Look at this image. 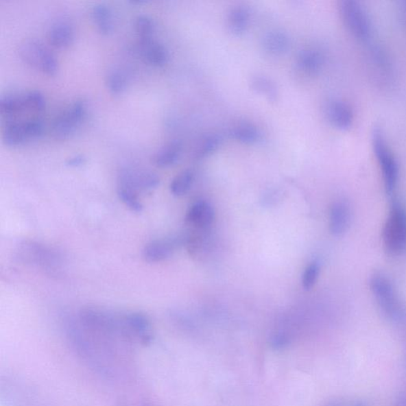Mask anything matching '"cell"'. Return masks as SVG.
<instances>
[{
  "mask_svg": "<svg viewBox=\"0 0 406 406\" xmlns=\"http://www.w3.org/2000/svg\"><path fill=\"white\" fill-rule=\"evenodd\" d=\"M370 287L383 313L393 321H401L405 315V309L396 294L393 284L387 276L374 273L370 277Z\"/></svg>",
  "mask_w": 406,
  "mask_h": 406,
  "instance_id": "obj_1",
  "label": "cell"
},
{
  "mask_svg": "<svg viewBox=\"0 0 406 406\" xmlns=\"http://www.w3.org/2000/svg\"><path fill=\"white\" fill-rule=\"evenodd\" d=\"M385 250L393 255L406 250V211L395 202L390 208L383 233Z\"/></svg>",
  "mask_w": 406,
  "mask_h": 406,
  "instance_id": "obj_2",
  "label": "cell"
},
{
  "mask_svg": "<svg viewBox=\"0 0 406 406\" xmlns=\"http://www.w3.org/2000/svg\"><path fill=\"white\" fill-rule=\"evenodd\" d=\"M373 148L382 170L385 189L388 193H392L398 184V165L385 136L379 130H375L373 134Z\"/></svg>",
  "mask_w": 406,
  "mask_h": 406,
  "instance_id": "obj_3",
  "label": "cell"
},
{
  "mask_svg": "<svg viewBox=\"0 0 406 406\" xmlns=\"http://www.w3.org/2000/svg\"><path fill=\"white\" fill-rule=\"evenodd\" d=\"M88 112L87 101L76 99L57 117L53 124V134L58 139H68L79 129Z\"/></svg>",
  "mask_w": 406,
  "mask_h": 406,
  "instance_id": "obj_4",
  "label": "cell"
},
{
  "mask_svg": "<svg viewBox=\"0 0 406 406\" xmlns=\"http://www.w3.org/2000/svg\"><path fill=\"white\" fill-rule=\"evenodd\" d=\"M19 56L25 64L42 72L49 67L56 58L45 45L36 39L25 40L19 48Z\"/></svg>",
  "mask_w": 406,
  "mask_h": 406,
  "instance_id": "obj_5",
  "label": "cell"
},
{
  "mask_svg": "<svg viewBox=\"0 0 406 406\" xmlns=\"http://www.w3.org/2000/svg\"><path fill=\"white\" fill-rule=\"evenodd\" d=\"M341 13L345 24L353 33L361 38H366L369 35L370 25L367 14L358 3L343 1Z\"/></svg>",
  "mask_w": 406,
  "mask_h": 406,
  "instance_id": "obj_6",
  "label": "cell"
},
{
  "mask_svg": "<svg viewBox=\"0 0 406 406\" xmlns=\"http://www.w3.org/2000/svg\"><path fill=\"white\" fill-rule=\"evenodd\" d=\"M184 242L181 237L167 238L150 242L143 250V257L147 262L158 263L167 260Z\"/></svg>",
  "mask_w": 406,
  "mask_h": 406,
  "instance_id": "obj_7",
  "label": "cell"
},
{
  "mask_svg": "<svg viewBox=\"0 0 406 406\" xmlns=\"http://www.w3.org/2000/svg\"><path fill=\"white\" fill-rule=\"evenodd\" d=\"M159 184V176L152 171L126 170L120 176V186L135 191L154 189Z\"/></svg>",
  "mask_w": 406,
  "mask_h": 406,
  "instance_id": "obj_8",
  "label": "cell"
},
{
  "mask_svg": "<svg viewBox=\"0 0 406 406\" xmlns=\"http://www.w3.org/2000/svg\"><path fill=\"white\" fill-rule=\"evenodd\" d=\"M215 213L214 207L206 201L195 203L187 213L186 222L187 224L200 230H206L214 222Z\"/></svg>",
  "mask_w": 406,
  "mask_h": 406,
  "instance_id": "obj_9",
  "label": "cell"
},
{
  "mask_svg": "<svg viewBox=\"0 0 406 406\" xmlns=\"http://www.w3.org/2000/svg\"><path fill=\"white\" fill-rule=\"evenodd\" d=\"M142 57L155 67H163L169 62V51L165 45L154 38L140 40Z\"/></svg>",
  "mask_w": 406,
  "mask_h": 406,
  "instance_id": "obj_10",
  "label": "cell"
},
{
  "mask_svg": "<svg viewBox=\"0 0 406 406\" xmlns=\"http://www.w3.org/2000/svg\"><path fill=\"white\" fill-rule=\"evenodd\" d=\"M351 212L346 202L338 201L334 203L330 211L329 230L334 236H342L349 226Z\"/></svg>",
  "mask_w": 406,
  "mask_h": 406,
  "instance_id": "obj_11",
  "label": "cell"
},
{
  "mask_svg": "<svg viewBox=\"0 0 406 406\" xmlns=\"http://www.w3.org/2000/svg\"><path fill=\"white\" fill-rule=\"evenodd\" d=\"M262 45L267 53L281 56L290 50L291 40L288 34L282 30H271L263 35Z\"/></svg>",
  "mask_w": 406,
  "mask_h": 406,
  "instance_id": "obj_12",
  "label": "cell"
},
{
  "mask_svg": "<svg viewBox=\"0 0 406 406\" xmlns=\"http://www.w3.org/2000/svg\"><path fill=\"white\" fill-rule=\"evenodd\" d=\"M326 114L330 123L338 129H348L352 125L353 111L342 101H330L327 105Z\"/></svg>",
  "mask_w": 406,
  "mask_h": 406,
  "instance_id": "obj_13",
  "label": "cell"
},
{
  "mask_svg": "<svg viewBox=\"0 0 406 406\" xmlns=\"http://www.w3.org/2000/svg\"><path fill=\"white\" fill-rule=\"evenodd\" d=\"M74 29L69 23L58 21L51 25L48 33L49 42L55 48L65 49L72 45Z\"/></svg>",
  "mask_w": 406,
  "mask_h": 406,
  "instance_id": "obj_14",
  "label": "cell"
},
{
  "mask_svg": "<svg viewBox=\"0 0 406 406\" xmlns=\"http://www.w3.org/2000/svg\"><path fill=\"white\" fill-rule=\"evenodd\" d=\"M250 22V12L246 7L232 8L227 14V27L235 36H241L246 32Z\"/></svg>",
  "mask_w": 406,
  "mask_h": 406,
  "instance_id": "obj_15",
  "label": "cell"
},
{
  "mask_svg": "<svg viewBox=\"0 0 406 406\" xmlns=\"http://www.w3.org/2000/svg\"><path fill=\"white\" fill-rule=\"evenodd\" d=\"M297 64L304 73L315 75L322 69L323 57L321 53L315 49H303L298 55Z\"/></svg>",
  "mask_w": 406,
  "mask_h": 406,
  "instance_id": "obj_16",
  "label": "cell"
},
{
  "mask_svg": "<svg viewBox=\"0 0 406 406\" xmlns=\"http://www.w3.org/2000/svg\"><path fill=\"white\" fill-rule=\"evenodd\" d=\"M181 154L182 145L180 142L171 141L156 152L154 157V163L159 167H169L177 163Z\"/></svg>",
  "mask_w": 406,
  "mask_h": 406,
  "instance_id": "obj_17",
  "label": "cell"
},
{
  "mask_svg": "<svg viewBox=\"0 0 406 406\" xmlns=\"http://www.w3.org/2000/svg\"><path fill=\"white\" fill-rule=\"evenodd\" d=\"M93 22L101 34L108 35L113 32L114 17L110 8L104 3L95 5L91 11Z\"/></svg>",
  "mask_w": 406,
  "mask_h": 406,
  "instance_id": "obj_18",
  "label": "cell"
},
{
  "mask_svg": "<svg viewBox=\"0 0 406 406\" xmlns=\"http://www.w3.org/2000/svg\"><path fill=\"white\" fill-rule=\"evenodd\" d=\"M231 135L240 143L254 145L258 143L262 139V134L256 126L251 123H241L233 128Z\"/></svg>",
  "mask_w": 406,
  "mask_h": 406,
  "instance_id": "obj_19",
  "label": "cell"
},
{
  "mask_svg": "<svg viewBox=\"0 0 406 406\" xmlns=\"http://www.w3.org/2000/svg\"><path fill=\"white\" fill-rule=\"evenodd\" d=\"M28 140L24 121H12L5 127L3 133L4 144L8 146H18Z\"/></svg>",
  "mask_w": 406,
  "mask_h": 406,
  "instance_id": "obj_20",
  "label": "cell"
},
{
  "mask_svg": "<svg viewBox=\"0 0 406 406\" xmlns=\"http://www.w3.org/2000/svg\"><path fill=\"white\" fill-rule=\"evenodd\" d=\"M251 88L259 95L271 102H275L278 96V89L275 83L265 75H256L251 80Z\"/></svg>",
  "mask_w": 406,
  "mask_h": 406,
  "instance_id": "obj_21",
  "label": "cell"
},
{
  "mask_svg": "<svg viewBox=\"0 0 406 406\" xmlns=\"http://www.w3.org/2000/svg\"><path fill=\"white\" fill-rule=\"evenodd\" d=\"M194 181V174L192 171L185 170L174 178L170 185L171 194L175 196H182L191 189Z\"/></svg>",
  "mask_w": 406,
  "mask_h": 406,
  "instance_id": "obj_22",
  "label": "cell"
},
{
  "mask_svg": "<svg viewBox=\"0 0 406 406\" xmlns=\"http://www.w3.org/2000/svg\"><path fill=\"white\" fill-rule=\"evenodd\" d=\"M27 108L23 95H7L0 99V109L2 113L13 115Z\"/></svg>",
  "mask_w": 406,
  "mask_h": 406,
  "instance_id": "obj_23",
  "label": "cell"
},
{
  "mask_svg": "<svg viewBox=\"0 0 406 406\" xmlns=\"http://www.w3.org/2000/svg\"><path fill=\"white\" fill-rule=\"evenodd\" d=\"M127 77L123 71L114 69L110 71L106 75V84L110 93L120 95L127 87Z\"/></svg>",
  "mask_w": 406,
  "mask_h": 406,
  "instance_id": "obj_24",
  "label": "cell"
},
{
  "mask_svg": "<svg viewBox=\"0 0 406 406\" xmlns=\"http://www.w3.org/2000/svg\"><path fill=\"white\" fill-rule=\"evenodd\" d=\"M134 27L140 40L152 38L155 32V23L149 15L139 14L135 19Z\"/></svg>",
  "mask_w": 406,
  "mask_h": 406,
  "instance_id": "obj_25",
  "label": "cell"
},
{
  "mask_svg": "<svg viewBox=\"0 0 406 406\" xmlns=\"http://www.w3.org/2000/svg\"><path fill=\"white\" fill-rule=\"evenodd\" d=\"M118 195L123 204L128 207L132 211L141 213L143 210V205L141 204L138 195L134 190L127 189L125 187L119 186L118 189Z\"/></svg>",
  "mask_w": 406,
  "mask_h": 406,
  "instance_id": "obj_26",
  "label": "cell"
},
{
  "mask_svg": "<svg viewBox=\"0 0 406 406\" xmlns=\"http://www.w3.org/2000/svg\"><path fill=\"white\" fill-rule=\"evenodd\" d=\"M222 142V139L220 135L212 134L208 136L207 138L203 141L199 151H198L197 156L199 158H204V157L211 155L215 152Z\"/></svg>",
  "mask_w": 406,
  "mask_h": 406,
  "instance_id": "obj_27",
  "label": "cell"
},
{
  "mask_svg": "<svg viewBox=\"0 0 406 406\" xmlns=\"http://www.w3.org/2000/svg\"><path fill=\"white\" fill-rule=\"evenodd\" d=\"M320 265L314 261L304 270L302 276V287L306 291L311 290L315 285L320 274Z\"/></svg>",
  "mask_w": 406,
  "mask_h": 406,
  "instance_id": "obj_28",
  "label": "cell"
},
{
  "mask_svg": "<svg viewBox=\"0 0 406 406\" xmlns=\"http://www.w3.org/2000/svg\"><path fill=\"white\" fill-rule=\"evenodd\" d=\"M25 106L34 110H42L45 106V99L40 91L37 90L29 91L23 95Z\"/></svg>",
  "mask_w": 406,
  "mask_h": 406,
  "instance_id": "obj_29",
  "label": "cell"
},
{
  "mask_svg": "<svg viewBox=\"0 0 406 406\" xmlns=\"http://www.w3.org/2000/svg\"><path fill=\"white\" fill-rule=\"evenodd\" d=\"M28 139L40 138L44 133L45 123L40 119H32L24 121Z\"/></svg>",
  "mask_w": 406,
  "mask_h": 406,
  "instance_id": "obj_30",
  "label": "cell"
},
{
  "mask_svg": "<svg viewBox=\"0 0 406 406\" xmlns=\"http://www.w3.org/2000/svg\"><path fill=\"white\" fill-rule=\"evenodd\" d=\"M126 322L131 329H134L136 332H144L150 326L148 319L141 313L129 314L126 318Z\"/></svg>",
  "mask_w": 406,
  "mask_h": 406,
  "instance_id": "obj_31",
  "label": "cell"
},
{
  "mask_svg": "<svg viewBox=\"0 0 406 406\" xmlns=\"http://www.w3.org/2000/svg\"><path fill=\"white\" fill-rule=\"evenodd\" d=\"M86 160H87V159H86L85 156L82 154L75 155L69 157V158L66 160L65 165L71 167H80L84 165Z\"/></svg>",
  "mask_w": 406,
  "mask_h": 406,
  "instance_id": "obj_32",
  "label": "cell"
},
{
  "mask_svg": "<svg viewBox=\"0 0 406 406\" xmlns=\"http://www.w3.org/2000/svg\"><path fill=\"white\" fill-rule=\"evenodd\" d=\"M397 406H406V394L400 398Z\"/></svg>",
  "mask_w": 406,
  "mask_h": 406,
  "instance_id": "obj_33",
  "label": "cell"
}]
</instances>
